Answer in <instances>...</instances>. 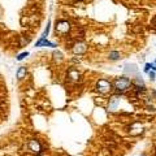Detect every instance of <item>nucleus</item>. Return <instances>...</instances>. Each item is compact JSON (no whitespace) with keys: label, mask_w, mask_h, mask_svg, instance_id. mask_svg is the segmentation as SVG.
I'll list each match as a JSON object with an SVG mask.
<instances>
[{"label":"nucleus","mask_w":156,"mask_h":156,"mask_svg":"<svg viewBox=\"0 0 156 156\" xmlns=\"http://www.w3.org/2000/svg\"><path fill=\"white\" fill-rule=\"evenodd\" d=\"M118 57H120V52H117V51H112L111 53H109V59H111L112 61H115V60H117Z\"/></svg>","instance_id":"obj_11"},{"label":"nucleus","mask_w":156,"mask_h":156,"mask_svg":"<svg viewBox=\"0 0 156 156\" xmlns=\"http://www.w3.org/2000/svg\"><path fill=\"white\" fill-rule=\"evenodd\" d=\"M27 55H29V52H22V53H20L18 56H17V60H18V61H21V60H24Z\"/></svg>","instance_id":"obj_14"},{"label":"nucleus","mask_w":156,"mask_h":156,"mask_svg":"<svg viewBox=\"0 0 156 156\" xmlns=\"http://www.w3.org/2000/svg\"><path fill=\"white\" fill-rule=\"evenodd\" d=\"M53 57H55V60H57V61H61L63 60V53L60 51H55L53 52Z\"/></svg>","instance_id":"obj_12"},{"label":"nucleus","mask_w":156,"mask_h":156,"mask_svg":"<svg viewBox=\"0 0 156 156\" xmlns=\"http://www.w3.org/2000/svg\"><path fill=\"white\" fill-rule=\"evenodd\" d=\"M111 87H112L111 82L107 79H99L96 82V89L100 94H107V92H109L111 91Z\"/></svg>","instance_id":"obj_2"},{"label":"nucleus","mask_w":156,"mask_h":156,"mask_svg":"<svg viewBox=\"0 0 156 156\" xmlns=\"http://www.w3.org/2000/svg\"><path fill=\"white\" fill-rule=\"evenodd\" d=\"M120 103V96H112L109 99V109H115Z\"/></svg>","instance_id":"obj_8"},{"label":"nucleus","mask_w":156,"mask_h":156,"mask_svg":"<svg viewBox=\"0 0 156 156\" xmlns=\"http://www.w3.org/2000/svg\"><path fill=\"white\" fill-rule=\"evenodd\" d=\"M50 26H51V21H48V24H47V27L44 29V33H43V38H47V35L50 34Z\"/></svg>","instance_id":"obj_13"},{"label":"nucleus","mask_w":156,"mask_h":156,"mask_svg":"<svg viewBox=\"0 0 156 156\" xmlns=\"http://www.w3.org/2000/svg\"><path fill=\"white\" fill-rule=\"evenodd\" d=\"M26 73H27L26 68L25 66H21V68H18V70H17V78H18V79H22V78L26 76Z\"/></svg>","instance_id":"obj_10"},{"label":"nucleus","mask_w":156,"mask_h":156,"mask_svg":"<svg viewBox=\"0 0 156 156\" xmlns=\"http://www.w3.org/2000/svg\"><path fill=\"white\" fill-rule=\"evenodd\" d=\"M35 47H52V48H55V47H56V44H55V43H52V42H50V40H47V38L40 37L39 40L35 43Z\"/></svg>","instance_id":"obj_6"},{"label":"nucleus","mask_w":156,"mask_h":156,"mask_svg":"<svg viewBox=\"0 0 156 156\" xmlns=\"http://www.w3.org/2000/svg\"><path fill=\"white\" fill-rule=\"evenodd\" d=\"M130 85H131V81H130L129 78H126V77H118V78L115 79V82H113V86H115V89H116L117 91L128 90V89L130 87Z\"/></svg>","instance_id":"obj_1"},{"label":"nucleus","mask_w":156,"mask_h":156,"mask_svg":"<svg viewBox=\"0 0 156 156\" xmlns=\"http://www.w3.org/2000/svg\"><path fill=\"white\" fill-rule=\"evenodd\" d=\"M72 51H73V53H76V55L83 53V52L86 51V44H85V43H82V42H77L76 44L73 46Z\"/></svg>","instance_id":"obj_7"},{"label":"nucleus","mask_w":156,"mask_h":156,"mask_svg":"<svg viewBox=\"0 0 156 156\" xmlns=\"http://www.w3.org/2000/svg\"><path fill=\"white\" fill-rule=\"evenodd\" d=\"M81 78V73L74 68H70L68 70V79L72 81V82H78Z\"/></svg>","instance_id":"obj_5"},{"label":"nucleus","mask_w":156,"mask_h":156,"mask_svg":"<svg viewBox=\"0 0 156 156\" xmlns=\"http://www.w3.org/2000/svg\"><path fill=\"white\" fill-rule=\"evenodd\" d=\"M69 29H70V25H69V22L65 21V20H60V21H57L56 22V26H55V30H56V33H61V34L68 33Z\"/></svg>","instance_id":"obj_3"},{"label":"nucleus","mask_w":156,"mask_h":156,"mask_svg":"<svg viewBox=\"0 0 156 156\" xmlns=\"http://www.w3.org/2000/svg\"><path fill=\"white\" fill-rule=\"evenodd\" d=\"M124 70H125V73L126 74H135L138 72V69H137V66H135L134 64H128L125 66V69H124Z\"/></svg>","instance_id":"obj_9"},{"label":"nucleus","mask_w":156,"mask_h":156,"mask_svg":"<svg viewBox=\"0 0 156 156\" xmlns=\"http://www.w3.org/2000/svg\"><path fill=\"white\" fill-rule=\"evenodd\" d=\"M152 69H154V70H156V60H155L154 64H152Z\"/></svg>","instance_id":"obj_17"},{"label":"nucleus","mask_w":156,"mask_h":156,"mask_svg":"<svg viewBox=\"0 0 156 156\" xmlns=\"http://www.w3.org/2000/svg\"><path fill=\"white\" fill-rule=\"evenodd\" d=\"M27 147H29V150H30L31 152H34V154H40V152H42V146H40L39 141H37V139H30L29 141Z\"/></svg>","instance_id":"obj_4"},{"label":"nucleus","mask_w":156,"mask_h":156,"mask_svg":"<svg viewBox=\"0 0 156 156\" xmlns=\"http://www.w3.org/2000/svg\"><path fill=\"white\" fill-rule=\"evenodd\" d=\"M151 69H152V64H148V63H147L146 66H144V72H146V73H150Z\"/></svg>","instance_id":"obj_15"},{"label":"nucleus","mask_w":156,"mask_h":156,"mask_svg":"<svg viewBox=\"0 0 156 156\" xmlns=\"http://www.w3.org/2000/svg\"><path fill=\"white\" fill-rule=\"evenodd\" d=\"M148 76H150V78H151V79H155V72H150L148 73Z\"/></svg>","instance_id":"obj_16"}]
</instances>
